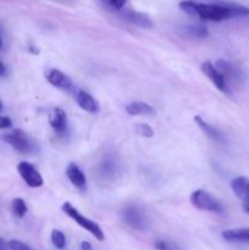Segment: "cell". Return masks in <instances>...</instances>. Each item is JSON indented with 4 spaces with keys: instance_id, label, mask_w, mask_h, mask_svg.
<instances>
[{
    "instance_id": "cell-1",
    "label": "cell",
    "mask_w": 249,
    "mask_h": 250,
    "mask_svg": "<svg viewBox=\"0 0 249 250\" xmlns=\"http://www.w3.org/2000/svg\"><path fill=\"white\" fill-rule=\"evenodd\" d=\"M61 209H62V211L65 212L68 217H71V219H72L76 224L80 225V226L82 227V229H84L85 231L89 232V233L92 234V236H94L98 241H100V242L104 241L105 234H104V232H103L102 227H100L97 222L92 221V220L88 219V217L83 216V215L81 214V212L78 211V210L76 209V208L73 207L71 203H68V202L63 203L62 207H61Z\"/></svg>"
},
{
    "instance_id": "cell-2",
    "label": "cell",
    "mask_w": 249,
    "mask_h": 250,
    "mask_svg": "<svg viewBox=\"0 0 249 250\" xmlns=\"http://www.w3.org/2000/svg\"><path fill=\"white\" fill-rule=\"evenodd\" d=\"M190 203L194 208L198 210H203V211H210V212H224V207L221 203L212 197L210 193L207 190L197 189L192 193L190 195Z\"/></svg>"
},
{
    "instance_id": "cell-3",
    "label": "cell",
    "mask_w": 249,
    "mask_h": 250,
    "mask_svg": "<svg viewBox=\"0 0 249 250\" xmlns=\"http://www.w3.org/2000/svg\"><path fill=\"white\" fill-rule=\"evenodd\" d=\"M122 216H124V221L133 229H137V231H146L148 229V217L136 205H128V207L124 208Z\"/></svg>"
},
{
    "instance_id": "cell-4",
    "label": "cell",
    "mask_w": 249,
    "mask_h": 250,
    "mask_svg": "<svg viewBox=\"0 0 249 250\" xmlns=\"http://www.w3.org/2000/svg\"><path fill=\"white\" fill-rule=\"evenodd\" d=\"M2 139L9 146H11L15 150L21 154H28L33 149V144H32L31 139L22 129H14L10 133L4 134Z\"/></svg>"
},
{
    "instance_id": "cell-5",
    "label": "cell",
    "mask_w": 249,
    "mask_h": 250,
    "mask_svg": "<svg viewBox=\"0 0 249 250\" xmlns=\"http://www.w3.org/2000/svg\"><path fill=\"white\" fill-rule=\"evenodd\" d=\"M17 171H19L20 176L28 187L39 188L43 186V177L31 163H27V161L20 163L19 166H17Z\"/></svg>"
},
{
    "instance_id": "cell-6",
    "label": "cell",
    "mask_w": 249,
    "mask_h": 250,
    "mask_svg": "<svg viewBox=\"0 0 249 250\" xmlns=\"http://www.w3.org/2000/svg\"><path fill=\"white\" fill-rule=\"evenodd\" d=\"M202 71L210 81L215 84V87L217 88L221 92H226L227 84L226 80H225L224 75L217 70V67L215 65H212L210 61H205L202 63Z\"/></svg>"
},
{
    "instance_id": "cell-7",
    "label": "cell",
    "mask_w": 249,
    "mask_h": 250,
    "mask_svg": "<svg viewBox=\"0 0 249 250\" xmlns=\"http://www.w3.org/2000/svg\"><path fill=\"white\" fill-rule=\"evenodd\" d=\"M49 122H50L51 128L59 136H63L67 132V116H66V112L60 107L54 109L53 114L50 115V119H49Z\"/></svg>"
},
{
    "instance_id": "cell-8",
    "label": "cell",
    "mask_w": 249,
    "mask_h": 250,
    "mask_svg": "<svg viewBox=\"0 0 249 250\" xmlns=\"http://www.w3.org/2000/svg\"><path fill=\"white\" fill-rule=\"evenodd\" d=\"M46 80L49 81L50 84H53L54 87L60 88V89L68 90L72 88V81L68 76H66L65 73L61 72L60 70H56V68H50L46 73Z\"/></svg>"
},
{
    "instance_id": "cell-9",
    "label": "cell",
    "mask_w": 249,
    "mask_h": 250,
    "mask_svg": "<svg viewBox=\"0 0 249 250\" xmlns=\"http://www.w3.org/2000/svg\"><path fill=\"white\" fill-rule=\"evenodd\" d=\"M66 176H67L70 182L76 188H78L81 190L85 189V187H87V178H85V175L83 173V171L76 164H68L67 168H66Z\"/></svg>"
},
{
    "instance_id": "cell-10",
    "label": "cell",
    "mask_w": 249,
    "mask_h": 250,
    "mask_svg": "<svg viewBox=\"0 0 249 250\" xmlns=\"http://www.w3.org/2000/svg\"><path fill=\"white\" fill-rule=\"evenodd\" d=\"M76 102H77L78 106L84 111L89 112V114H97L99 111V105L98 102L85 90H80L76 94Z\"/></svg>"
},
{
    "instance_id": "cell-11",
    "label": "cell",
    "mask_w": 249,
    "mask_h": 250,
    "mask_svg": "<svg viewBox=\"0 0 249 250\" xmlns=\"http://www.w3.org/2000/svg\"><path fill=\"white\" fill-rule=\"evenodd\" d=\"M194 121L195 124H197V126L199 127L210 139H212V141L215 142H219V143H224V134H222V132L220 131V129H217L216 127H214L212 125L208 124V122L200 116H195Z\"/></svg>"
},
{
    "instance_id": "cell-12",
    "label": "cell",
    "mask_w": 249,
    "mask_h": 250,
    "mask_svg": "<svg viewBox=\"0 0 249 250\" xmlns=\"http://www.w3.org/2000/svg\"><path fill=\"white\" fill-rule=\"evenodd\" d=\"M222 238L232 243L249 244V229H232L222 232Z\"/></svg>"
},
{
    "instance_id": "cell-13",
    "label": "cell",
    "mask_w": 249,
    "mask_h": 250,
    "mask_svg": "<svg viewBox=\"0 0 249 250\" xmlns=\"http://www.w3.org/2000/svg\"><path fill=\"white\" fill-rule=\"evenodd\" d=\"M231 188L237 198L249 202V180L247 177H236L232 180Z\"/></svg>"
},
{
    "instance_id": "cell-14",
    "label": "cell",
    "mask_w": 249,
    "mask_h": 250,
    "mask_svg": "<svg viewBox=\"0 0 249 250\" xmlns=\"http://www.w3.org/2000/svg\"><path fill=\"white\" fill-rule=\"evenodd\" d=\"M122 16H124L128 22H131V23L136 24V26L138 27H142V28H150V27H153L151 20L149 19L146 15L142 14V12L126 10V11H124Z\"/></svg>"
},
{
    "instance_id": "cell-15",
    "label": "cell",
    "mask_w": 249,
    "mask_h": 250,
    "mask_svg": "<svg viewBox=\"0 0 249 250\" xmlns=\"http://www.w3.org/2000/svg\"><path fill=\"white\" fill-rule=\"evenodd\" d=\"M216 67L220 72L224 75L225 80H231V81H239L242 78L241 71L236 67V66L231 65L229 62L224 60H219L216 63Z\"/></svg>"
},
{
    "instance_id": "cell-16",
    "label": "cell",
    "mask_w": 249,
    "mask_h": 250,
    "mask_svg": "<svg viewBox=\"0 0 249 250\" xmlns=\"http://www.w3.org/2000/svg\"><path fill=\"white\" fill-rule=\"evenodd\" d=\"M126 111L129 115H154L155 114V110L151 105L146 104L143 102H133L129 103L126 106Z\"/></svg>"
},
{
    "instance_id": "cell-17",
    "label": "cell",
    "mask_w": 249,
    "mask_h": 250,
    "mask_svg": "<svg viewBox=\"0 0 249 250\" xmlns=\"http://www.w3.org/2000/svg\"><path fill=\"white\" fill-rule=\"evenodd\" d=\"M27 211H28V208H27L26 202L22 198H15L12 200V212H14L15 216L22 219V217L26 216Z\"/></svg>"
},
{
    "instance_id": "cell-18",
    "label": "cell",
    "mask_w": 249,
    "mask_h": 250,
    "mask_svg": "<svg viewBox=\"0 0 249 250\" xmlns=\"http://www.w3.org/2000/svg\"><path fill=\"white\" fill-rule=\"evenodd\" d=\"M51 243L55 248L62 250L66 247V237L60 229H53L51 231Z\"/></svg>"
},
{
    "instance_id": "cell-19",
    "label": "cell",
    "mask_w": 249,
    "mask_h": 250,
    "mask_svg": "<svg viewBox=\"0 0 249 250\" xmlns=\"http://www.w3.org/2000/svg\"><path fill=\"white\" fill-rule=\"evenodd\" d=\"M188 33L190 36L198 37V38H205L209 34V31L205 26H200V24H193V26H188Z\"/></svg>"
},
{
    "instance_id": "cell-20",
    "label": "cell",
    "mask_w": 249,
    "mask_h": 250,
    "mask_svg": "<svg viewBox=\"0 0 249 250\" xmlns=\"http://www.w3.org/2000/svg\"><path fill=\"white\" fill-rule=\"evenodd\" d=\"M180 7L185 12H187L190 16H195V11H197V1L193 0H183L180 2Z\"/></svg>"
},
{
    "instance_id": "cell-21",
    "label": "cell",
    "mask_w": 249,
    "mask_h": 250,
    "mask_svg": "<svg viewBox=\"0 0 249 250\" xmlns=\"http://www.w3.org/2000/svg\"><path fill=\"white\" fill-rule=\"evenodd\" d=\"M136 132L142 137H145V138H151L154 136V131L149 125L146 124H138L136 127Z\"/></svg>"
},
{
    "instance_id": "cell-22",
    "label": "cell",
    "mask_w": 249,
    "mask_h": 250,
    "mask_svg": "<svg viewBox=\"0 0 249 250\" xmlns=\"http://www.w3.org/2000/svg\"><path fill=\"white\" fill-rule=\"evenodd\" d=\"M156 250H181L176 244L170 243L167 241H156L155 244H154Z\"/></svg>"
},
{
    "instance_id": "cell-23",
    "label": "cell",
    "mask_w": 249,
    "mask_h": 250,
    "mask_svg": "<svg viewBox=\"0 0 249 250\" xmlns=\"http://www.w3.org/2000/svg\"><path fill=\"white\" fill-rule=\"evenodd\" d=\"M7 247L11 250H33L31 247L24 244L23 242L16 241V239H12V241L7 242Z\"/></svg>"
},
{
    "instance_id": "cell-24",
    "label": "cell",
    "mask_w": 249,
    "mask_h": 250,
    "mask_svg": "<svg viewBox=\"0 0 249 250\" xmlns=\"http://www.w3.org/2000/svg\"><path fill=\"white\" fill-rule=\"evenodd\" d=\"M102 1L115 10H121L126 4V0H102Z\"/></svg>"
},
{
    "instance_id": "cell-25",
    "label": "cell",
    "mask_w": 249,
    "mask_h": 250,
    "mask_svg": "<svg viewBox=\"0 0 249 250\" xmlns=\"http://www.w3.org/2000/svg\"><path fill=\"white\" fill-rule=\"evenodd\" d=\"M12 126L11 119H9L7 116H0V128L6 129L10 128Z\"/></svg>"
},
{
    "instance_id": "cell-26",
    "label": "cell",
    "mask_w": 249,
    "mask_h": 250,
    "mask_svg": "<svg viewBox=\"0 0 249 250\" xmlns=\"http://www.w3.org/2000/svg\"><path fill=\"white\" fill-rule=\"evenodd\" d=\"M81 250H93V247L89 242L83 241L82 243H81Z\"/></svg>"
},
{
    "instance_id": "cell-27",
    "label": "cell",
    "mask_w": 249,
    "mask_h": 250,
    "mask_svg": "<svg viewBox=\"0 0 249 250\" xmlns=\"http://www.w3.org/2000/svg\"><path fill=\"white\" fill-rule=\"evenodd\" d=\"M5 73H6V67H5V65L2 63V61L0 60V77L5 76Z\"/></svg>"
},
{
    "instance_id": "cell-28",
    "label": "cell",
    "mask_w": 249,
    "mask_h": 250,
    "mask_svg": "<svg viewBox=\"0 0 249 250\" xmlns=\"http://www.w3.org/2000/svg\"><path fill=\"white\" fill-rule=\"evenodd\" d=\"M243 211L249 214V202H243Z\"/></svg>"
},
{
    "instance_id": "cell-29",
    "label": "cell",
    "mask_w": 249,
    "mask_h": 250,
    "mask_svg": "<svg viewBox=\"0 0 249 250\" xmlns=\"http://www.w3.org/2000/svg\"><path fill=\"white\" fill-rule=\"evenodd\" d=\"M5 248V243L1 238H0V249H4Z\"/></svg>"
},
{
    "instance_id": "cell-30",
    "label": "cell",
    "mask_w": 249,
    "mask_h": 250,
    "mask_svg": "<svg viewBox=\"0 0 249 250\" xmlns=\"http://www.w3.org/2000/svg\"><path fill=\"white\" fill-rule=\"evenodd\" d=\"M2 107H4V106H2V103H1V102H0V112H1V111H2Z\"/></svg>"
},
{
    "instance_id": "cell-31",
    "label": "cell",
    "mask_w": 249,
    "mask_h": 250,
    "mask_svg": "<svg viewBox=\"0 0 249 250\" xmlns=\"http://www.w3.org/2000/svg\"><path fill=\"white\" fill-rule=\"evenodd\" d=\"M2 48V41H1V38H0V49Z\"/></svg>"
},
{
    "instance_id": "cell-32",
    "label": "cell",
    "mask_w": 249,
    "mask_h": 250,
    "mask_svg": "<svg viewBox=\"0 0 249 250\" xmlns=\"http://www.w3.org/2000/svg\"><path fill=\"white\" fill-rule=\"evenodd\" d=\"M0 250H5V248L4 249H0Z\"/></svg>"
}]
</instances>
